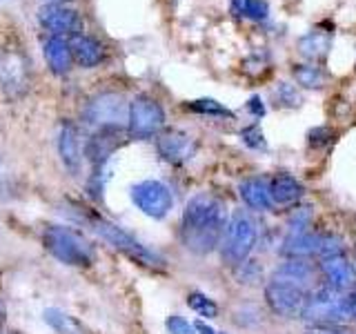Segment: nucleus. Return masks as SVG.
<instances>
[{
	"label": "nucleus",
	"instance_id": "obj_1",
	"mask_svg": "<svg viewBox=\"0 0 356 334\" xmlns=\"http://www.w3.org/2000/svg\"><path fill=\"white\" fill-rule=\"evenodd\" d=\"M227 228V209L214 194H196L189 198L181 218V241L198 256L214 252Z\"/></svg>",
	"mask_w": 356,
	"mask_h": 334
},
{
	"label": "nucleus",
	"instance_id": "obj_2",
	"mask_svg": "<svg viewBox=\"0 0 356 334\" xmlns=\"http://www.w3.org/2000/svg\"><path fill=\"white\" fill-rule=\"evenodd\" d=\"M42 243L56 261L74 267H87L96 259V250L81 232L63 225H49L42 232Z\"/></svg>",
	"mask_w": 356,
	"mask_h": 334
},
{
	"label": "nucleus",
	"instance_id": "obj_3",
	"mask_svg": "<svg viewBox=\"0 0 356 334\" xmlns=\"http://www.w3.org/2000/svg\"><path fill=\"white\" fill-rule=\"evenodd\" d=\"M300 319L307 321L309 326H343L352 321L348 292H337L327 285L314 289L307 294Z\"/></svg>",
	"mask_w": 356,
	"mask_h": 334
},
{
	"label": "nucleus",
	"instance_id": "obj_4",
	"mask_svg": "<svg viewBox=\"0 0 356 334\" xmlns=\"http://www.w3.org/2000/svg\"><path fill=\"white\" fill-rule=\"evenodd\" d=\"M259 241V225L248 212H234L220 239V256L227 265L236 267L250 259Z\"/></svg>",
	"mask_w": 356,
	"mask_h": 334
},
{
	"label": "nucleus",
	"instance_id": "obj_5",
	"mask_svg": "<svg viewBox=\"0 0 356 334\" xmlns=\"http://www.w3.org/2000/svg\"><path fill=\"white\" fill-rule=\"evenodd\" d=\"M92 225L94 230L103 237L111 248H116L118 252L127 254L129 259H134L140 265H149V267H161L163 265V259L156 252H152L147 245H143L138 239H134L129 232H125L122 228L114 225V223H109L105 218H98V216H92Z\"/></svg>",
	"mask_w": 356,
	"mask_h": 334
},
{
	"label": "nucleus",
	"instance_id": "obj_6",
	"mask_svg": "<svg viewBox=\"0 0 356 334\" xmlns=\"http://www.w3.org/2000/svg\"><path fill=\"white\" fill-rule=\"evenodd\" d=\"M307 289L285 283V281H276V278H270L265 285V303L270 308L276 317L283 319H300L307 301Z\"/></svg>",
	"mask_w": 356,
	"mask_h": 334
},
{
	"label": "nucleus",
	"instance_id": "obj_7",
	"mask_svg": "<svg viewBox=\"0 0 356 334\" xmlns=\"http://www.w3.org/2000/svg\"><path fill=\"white\" fill-rule=\"evenodd\" d=\"M87 120L103 129H118L129 122V103L122 94H100L87 105Z\"/></svg>",
	"mask_w": 356,
	"mask_h": 334
},
{
	"label": "nucleus",
	"instance_id": "obj_8",
	"mask_svg": "<svg viewBox=\"0 0 356 334\" xmlns=\"http://www.w3.org/2000/svg\"><path fill=\"white\" fill-rule=\"evenodd\" d=\"M165 125V109L156 103L149 96L134 98L129 105V122L127 132L131 138H152L154 134H159Z\"/></svg>",
	"mask_w": 356,
	"mask_h": 334
},
{
	"label": "nucleus",
	"instance_id": "obj_9",
	"mask_svg": "<svg viewBox=\"0 0 356 334\" xmlns=\"http://www.w3.org/2000/svg\"><path fill=\"white\" fill-rule=\"evenodd\" d=\"M131 200L143 214L152 218H165L174 207V196L170 187L161 181H140L131 187Z\"/></svg>",
	"mask_w": 356,
	"mask_h": 334
},
{
	"label": "nucleus",
	"instance_id": "obj_10",
	"mask_svg": "<svg viewBox=\"0 0 356 334\" xmlns=\"http://www.w3.org/2000/svg\"><path fill=\"white\" fill-rule=\"evenodd\" d=\"M318 272L325 285L337 289V292H350L352 285L356 283L354 263L350 261L345 248L318 256Z\"/></svg>",
	"mask_w": 356,
	"mask_h": 334
},
{
	"label": "nucleus",
	"instance_id": "obj_11",
	"mask_svg": "<svg viewBox=\"0 0 356 334\" xmlns=\"http://www.w3.org/2000/svg\"><path fill=\"white\" fill-rule=\"evenodd\" d=\"M38 22L47 29L51 36H76L83 27V20L78 11L60 5V3H47L38 9Z\"/></svg>",
	"mask_w": 356,
	"mask_h": 334
},
{
	"label": "nucleus",
	"instance_id": "obj_12",
	"mask_svg": "<svg viewBox=\"0 0 356 334\" xmlns=\"http://www.w3.org/2000/svg\"><path fill=\"white\" fill-rule=\"evenodd\" d=\"M156 148H159V154L167 163H174V165H183L196 154L194 138L181 129H165L163 134H159Z\"/></svg>",
	"mask_w": 356,
	"mask_h": 334
},
{
	"label": "nucleus",
	"instance_id": "obj_13",
	"mask_svg": "<svg viewBox=\"0 0 356 334\" xmlns=\"http://www.w3.org/2000/svg\"><path fill=\"white\" fill-rule=\"evenodd\" d=\"M321 241H323V234H318L314 230L287 232L281 254L287 256V259H307V256H312V254L318 256Z\"/></svg>",
	"mask_w": 356,
	"mask_h": 334
},
{
	"label": "nucleus",
	"instance_id": "obj_14",
	"mask_svg": "<svg viewBox=\"0 0 356 334\" xmlns=\"http://www.w3.org/2000/svg\"><path fill=\"white\" fill-rule=\"evenodd\" d=\"M56 145H58V154L60 161L70 172H78L81 170V136H78V127H74L72 122H63L58 129V138H56Z\"/></svg>",
	"mask_w": 356,
	"mask_h": 334
},
{
	"label": "nucleus",
	"instance_id": "obj_15",
	"mask_svg": "<svg viewBox=\"0 0 356 334\" xmlns=\"http://www.w3.org/2000/svg\"><path fill=\"white\" fill-rule=\"evenodd\" d=\"M238 192H241V198L245 200V205L256 212H267L274 207L272 192H270V178H263V176L248 178V181L241 183Z\"/></svg>",
	"mask_w": 356,
	"mask_h": 334
},
{
	"label": "nucleus",
	"instance_id": "obj_16",
	"mask_svg": "<svg viewBox=\"0 0 356 334\" xmlns=\"http://www.w3.org/2000/svg\"><path fill=\"white\" fill-rule=\"evenodd\" d=\"M70 49L74 56V63L81 67H98L105 61V47L103 42L94 36H85V33H76L70 40Z\"/></svg>",
	"mask_w": 356,
	"mask_h": 334
},
{
	"label": "nucleus",
	"instance_id": "obj_17",
	"mask_svg": "<svg viewBox=\"0 0 356 334\" xmlns=\"http://www.w3.org/2000/svg\"><path fill=\"white\" fill-rule=\"evenodd\" d=\"M272 278L298 285V287H303L309 292L312 281H314V267L307 263V259H287L276 267Z\"/></svg>",
	"mask_w": 356,
	"mask_h": 334
},
{
	"label": "nucleus",
	"instance_id": "obj_18",
	"mask_svg": "<svg viewBox=\"0 0 356 334\" xmlns=\"http://www.w3.org/2000/svg\"><path fill=\"white\" fill-rule=\"evenodd\" d=\"M44 61H47L49 70L56 76H65L70 74L72 65H74V56L70 49V42L60 36H49L44 40Z\"/></svg>",
	"mask_w": 356,
	"mask_h": 334
},
{
	"label": "nucleus",
	"instance_id": "obj_19",
	"mask_svg": "<svg viewBox=\"0 0 356 334\" xmlns=\"http://www.w3.org/2000/svg\"><path fill=\"white\" fill-rule=\"evenodd\" d=\"M270 192L274 205H294L303 196V185H300L292 174H276L270 181Z\"/></svg>",
	"mask_w": 356,
	"mask_h": 334
},
{
	"label": "nucleus",
	"instance_id": "obj_20",
	"mask_svg": "<svg viewBox=\"0 0 356 334\" xmlns=\"http://www.w3.org/2000/svg\"><path fill=\"white\" fill-rule=\"evenodd\" d=\"M332 47V33L330 31H309L298 40L300 54L309 61H323L330 54Z\"/></svg>",
	"mask_w": 356,
	"mask_h": 334
},
{
	"label": "nucleus",
	"instance_id": "obj_21",
	"mask_svg": "<svg viewBox=\"0 0 356 334\" xmlns=\"http://www.w3.org/2000/svg\"><path fill=\"white\" fill-rule=\"evenodd\" d=\"M25 74V65L16 56H5L0 61V83H3V89H7V92H20L27 83Z\"/></svg>",
	"mask_w": 356,
	"mask_h": 334
},
{
	"label": "nucleus",
	"instance_id": "obj_22",
	"mask_svg": "<svg viewBox=\"0 0 356 334\" xmlns=\"http://www.w3.org/2000/svg\"><path fill=\"white\" fill-rule=\"evenodd\" d=\"M232 9L236 16L250 18V20H267L270 16V7H267L265 0H232Z\"/></svg>",
	"mask_w": 356,
	"mask_h": 334
},
{
	"label": "nucleus",
	"instance_id": "obj_23",
	"mask_svg": "<svg viewBox=\"0 0 356 334\" xmlns=\"http://www.w3.org/2000/svg\"><path fill=\"white\" fill-rule=\"evenodd\" d=\"M294 78L300 87H307V89H321L325 85V72L321 70L316 65H296L294 67Z\"/></svg>",
	"mask_w": 356,
	"mask_h": 334
},
{
	"label": "nucleus",
	"instance_id": "obj_24",
	"mask_svg": "<svg viewBox=\"0 0 356 334\" xmlns=\"http://www.w3.org/2000/svg\"><path fill=\"white\" fill-rule=\"evenodd\" d=\"M44 321H47L54 330H58L60 334H83V330L78 328V323L72 317L63 315V312L56 308L44 310Z\"/></svg>",
	"mask_w": 356,
	"mask_h": 334
},
{
	"label": "nucleus",
	"instance_id": "obj_25",
	"mask_svg": "<svg viewBox=\"0 0 356 334\" xmlns=\"http://www.w3.org/2000/svg\"><path fill=\"white\" fill-rule=\"evenodd\" d=\"M187 107L192 109V111H196V114H205V116H220V118H232L234 116L225 105H220L218 100H214V98L192 100V103H189Z\"/></svg>",
	"mask_w": 356,
	"mask_h": 334
},
{
	"label": "nucleus",
	"instance_id": "obj_26",
	"mask_svg": "<svg viewBox=\"0 0 356 334\" xmlns=\"http://www.w3.org/2000/svg\"><path fill=\"white\" fill-rule=\"evenodd\" d=\"M187 305L192 308L196 315H200V317H205V319H214V317H218V305L211 301L209 296H205V294H200V292H192L187 296Z\"/></svg>",
	"mask_w": 356,
	"mask_h": 334
},
{
	"label": "nucleus",
	"instance_id": "obj_27",
	"mask_svg": "<svg viewBox=\"0 0 356 334\" xmlns=\"http://www.w3.org/2000/svg\"><path fill=\"white\" fill-rule=\"evenodd\" d=\"M236 278H238V283L256 285L263 278V267H261V263H256L252 259L243 261L241 265H236Z\"/></svg>",
	"mask_w": 356,
	"mask_h": 334
},
{
	"label": "nucleus",
	"instance_id": "obj_28",
	"mask_svg": "<svg viewBox=\"0 0 356 334\" xmlns=\"http://www.w3.org/2000/svg\"><path fill=\"white\" fill-rule=\"evenodd\" d=\"M241 138L245 145H250L252 150H263L265 148V138H263V132L259 125H250L241 132Z\"/></svg>",
	"mask_w": 356,
	"mask_h": 334
},
{
	"label": "nucleus",
	"instance_id": "obj_29",
	"mask_svg": "<svg viewBox=\"0 0 356 334\" xmlns=\"http://www.w3.org/2000/svg\"><path fill=\"white\" fill-rule=\"evenodd\" d=\"M276 98L281 100L283 105H289V107L300 105V94L296 92L294 85H287V83H281L276 87Z\"/></svg>",
	"mask_w": 356,
	"mask_h": 334
},
{
	"label": "nucleus",
	"instance_id": "obj_30",
	"mask_svg": "<svg viewBox=\"0 0 356 334\" xmlns=\"http://www.w3.org/2000/svg\"><path fill=\"white\" fill-rule=\"evenodd\" d=\"M167 332L170 334H196V328L189 323L187 319L178 317V315H172L170 319H167Z\"/></svg>",
	"mask_w": 356,
	"mask_h": 334
},
{
	"label": "nucleus",
	"instance_id": "obj_31",
	"mask_svg": "<svg viewBox=\"0 0 356 334\" xmlns=\"http://www.w3.org/2000/svg\"><path fill=\"white\" fill-rule=\"evenodd\" d=\"M305 334H352V332L343 326H309Z\"/></svg>",
	"mask_w": 356,
	"mask_h": 334
},
{
	"label": "nucleus",
	"instance_id": "obj_32",
	"mask_svg": "<svg viewBox=\"0 0 356 334\" xmlns=\"http://www.w3.org/2000/svg\"><path fill=\"white\" fill-rule=\"evenodd\" d=\"M248 109L254 114V118H261L265 116V105H263V100L259 96H252L250 98V103H248Z\"/></svg>",
	"mask_w": 356,
	"mask_h": 334
},
{
	"label": "nucleus",
	"instance_id": "obj_33",
	"mask_svg": "<svg viewBox=\"0 0 356 334\" xmlns=\"http://www.w3.org/2000/svg\"><path fill=\"white\" fill-rule=\"evenodd\" d=\"M348 299H350V312H352V319L356 321V283L352 285V289L348 292Z\"/></svg>",
	"mask_w": 356,
	"mask_h": 334
},
{
	"label": "nucleus",
	"instance_id": "obj_34",
	"mask_svg": "<svg viewBox=\"0 0 356 334\" xmlns=\"http://www.w3.org/2000/svg\"><path fill=\"white\" fill-rule=\"evenodd\" d=\"M194 328H196V332H198V334H216V332H214V330H211L209 326H205V323H203V321H198V323H196V326H194Z\"/></svg>",
	"mask_w": 356,
	"mask_h": 334
},
{
	"label": "nucleus",
	"instance_id": "obj_35",
	"mask_svg": "<svg viewBox=\"0 0 356 334\" xmlns=\"http://www.w3.org/2000/svg\"><path fill=\"white\" fill-rule=\"evenodd\" d=\"M49 3H60V5H65L67 0H49Z\"/></svg>",
	"mask_w": 356,
	"mask_h": 334
}]
</instances>
